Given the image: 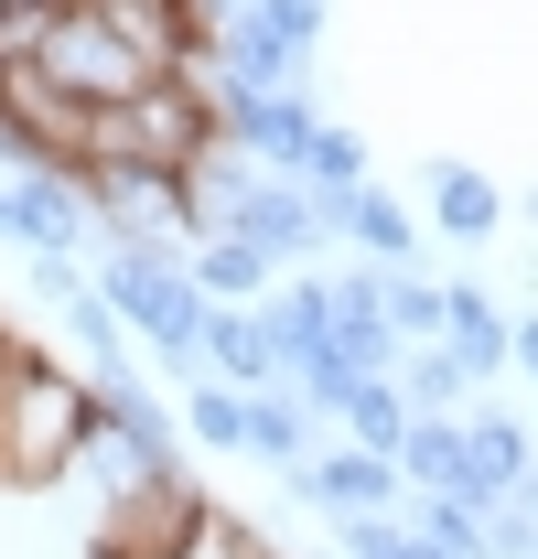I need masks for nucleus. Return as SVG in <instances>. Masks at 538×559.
<instances>
[{
	"instance_id": "nucleus-1",
	"label": "nucleus",
	"mask_w": 538,
	"mask_h": 559,
	"mask_svg": "<svg viewBox=\"0 0 538 559\" xmlns=\"http://www.w3.org/2000/svg\"><path fill=\"white\" fill-rule=\"evenodd\" d=\"M97 441V377H66L44 355H0V485H55Z\"/></svg>"
},
{
	"instance_id": "nucleus-2",
	"label": "nucleus",
	"mask_w": 538,
	"mask_h": 559,
	"mask_svg": "<svg viewBox=\"0 0 538 559\" xmlns=\"http://www.w3.org/2000/svg\"><path fill=\"white\" fill-rule=\"evenodd\" d=\"M215 549V506L195 474H119L97 506V559H204Z\"/></svg>"
},
{
	"instance_id": "nucleus-3",
	"label": "nucleus",
	"mask_w": 538,
	"mask_h": 559,
	"mask_svg": "<svg viewBox=\"0 0 538 559\" xmlns=\"http://www.w3.org/2000/svg\"><path fill=\"white\" fill-rule=\"evenodd\" d=\"M33 66L55 75L75 108H119V97H140V86H151V66H140V55L108 33V22H97V11H86V0H55V11H44Z\"/></svg>"
},
{
	"instance_id": "nucleus-4",
	"label": "nucleus",
	"mask_w": 538,
	"mask_h": 559,
	"mask_svg": "<svg viewBox=\"0 0 538 559\" xmlns=\"http://www.w3.org/2000/svg\"><path fill=\"white\" fill-rule=\"evenodd\" d=\"M0 237L33 259V248H55V259H86L97 248V215L75 194L66 162H11V183H0Z\"/></svg>"
},
{
	"instance_id": "nucleus-5",
	"label": "nucleus",
	"mask_w": 538,
	"mask_h": 559,
	"mask_svg": "<svg viewBox=\"0 0 538 559\" xmlns=\"http://www.w3.org/2000/svg\"><path fill=\"white\" fill-rule=\"evenodd\" d=\"M280 485L302 495L313 516H388V506L409 495V485H399V463H388V452H355V441H335V452H302Z\"/></svg>"
},
{
	"instance_id": "nucleus-6",
	"label": "nucleus",
	"mask_w": 538,
	"mask_h": 559,
	"mask_svg": "<svg viewBox=\"0 0 538 559\" xmlns=\"http://www.w3.org/2000/svg\"><path fill=\"white\" fill-rule=\"evenodd\" d=\"M226 226H248L269 248V270H313L324 259V226H313V194H302V173H259L248 194H237V215Z\"/></svg>"
},
{
	"instance_id": "nucleus-7",
	"label": "nucleus",
	"mask_w": 538,
	"mask_h": 559,
	"mask_svg": "<svg viewBox=\"0 0 538 559\" xmlns=\"http://www.w3.org/2000/svg\"><path fill=\"white\" fill-rule=\"evenodd\" d=\"M420 205H431V237H453V248L506 237V183H484L473 162H431L420 173Z\"/></svg>"
},
{
	"instance_id": "nucleus-8",
	"label": "nucleus",
	"mask_w": 538,
	"mask_h": 559,
	"mask_svg": "<svg viewBox=\"0 0 538 559\" xmlns=\"http://www.w3.org/2000/svg\"><path fill=\"white\" fill-rule=\"evenodd\" d=\"M442 345L464 355L473 388H495V377H506V301H495L484 280H442Z\"/></svg>"
},
{
	"instance_id": "nucleus-9",
	"label": "nucleus",
	"mask_w": 538,
	"mask_h": 559,
	"mask_svg": "<svg viewBox=\"0 0 538 559\" xmlns=\"http://www.w3.org/2000/svg\"><path fill=\"white\" fill-rule=\"evenodd\" d=\"M184 270H195V290L204 301H259L269 280V248L248 237V226H195V248H184Z\"/></svg>"
},
{
	"instance_id": "nucleus-10",
	"label": "nucleus",
	"mask_w": 538,
	"mask_h": 559,
	"mask_svg": "<svg viewBox=\"0 0 538 559\" xmlns=\"http://www.w3.org/2000/svg\"><path fill=\"white\" fill-rule=\"evenodd\" d=\"M204 377H226V388H269L280 377V355L259 334V301H204Z\"/></svg>"
},
{
	"instance_id": "nucleus-11",
	"label": "nucleus",
	"mask_w": 538,
	"mask_h": 559,
	"mask_svg": "<svg viewBox=\"0 0 538 559\" xmlns=\"http://www.w3.org/2000/svg\"><path fill=\"white\" fill-rule=\"evenodd\" d=\"M464 463H473V485H484V495H506V485H528V474H538V430L517 409L484 399V409H464Z\"/></svg>"
},
{
	"instance_id": "nucleus-12",
	"label": "nucleus",
	"mask_w": 538,
	"mask_h": 559,
	"mask_svg": "<svg viewBox=\"0 0 538 559\" xmlns=\"http://www.w3.org/2000/svg\"><path fill=\"white\" fill-rule=\"evenodd\" d=\"M344 237H355V259H377V270H420V215L399 205V194H377V173L355 183V205H344Z\"/></svg>"
},
{
	"instance_id": "nucleus-13",
	"label": "nucleus",
	"mask_w": 538,
	"mask_h": 559,
	"mask_svg": "<svg viewBox=\"0 0 538 559\" xmlns=\"http://www.w3.org/2000/svg\"><path fill=\"white\" fill-rule=\"evenodd\" d=\"M248 452H259L269 474H291V463L313 452V399H302L291 377H269V388H248Z\"/></svg>"
},
{
	"instance_id": "nucleus-14",
	"label": "nucleus",
	"mask_w": 538,
	"mask_h": 559,
	"mask_svg": "<svg viewBox=\"0 0 538 559\" xmlns=\"http://www.w3.org/2000/svg\"><path fill=\"white\" fill-rule=\"evenodd\" d=\"M55 323L75 334V355H86V377H119V366H140V355H130V323H119V312L97 301V280H75L66 301H55Z\"/></svg>"
},
{
	"instance_id": "nucleus-15",
	"label": "nucleus",
	"mask_w": 538,
	"mask_h": 559,
	"mask_svg": "<svg viewBox=\"0 0 538 559\" xmlns=\"http://www.w3.org/2000/svg\"><path fill=\"white\" fill-rule=\"evenodd\" d=\"M388 377H399V399H409V409H464V399H484V388L464 377V355L442 345V334L399 345V366H388Z\"/></svg>"
},
{
	"instance_id": "nucleus-16",
	"label": "nucleus",
	"mask_w": 538,
	"mask_h": 559,
	"mask_svg": "<svg viewBox=\"0 0 538 559\" xmlns=\"http://www.w3.org/2000/svg\"><path fill=\"white\" fill-rule=\"evenodd\" d=\"M335 419H344V441L355 452H399V430H409V399H399V377L377 366V377H355L335 399Z\"/></svg>"
},
{
	"instance_id": "nucleus-17",
	"label": "nucleus",
	"mask_w": 538,
	"mask_h": 559,
	"mask_svg": "<svg viewBox=\"0 0 538 559\" xmlns=\"http://www.w3.org/2000/svg\"><path fill=\"white\" fill-rule=\"evenodd\" d=\"M184 441L204 452H248V388H226V377H184Z\"/></svg>"
},
{
	"instance_id": "nucleus-18",
	"label": "nucleus",
	"mask_w": 538,
	"mask_h": 559,
	"mask_svg": "<svg viewBox=\"0 0 538 559\" xmlns=\"http://www.w3.org/2000/svg\"><path fill=\"white\" fill-rule=\"evenodd\" d=\"M399 506H409V527H420L442 559H495V549H484V506H473V495H431V485H409Z\"/></svg>"
},
{
	"instance_id": "nucleus-19",
	"label": "nucleus",
	"mask_w": 538,
	"mask_h": 559,
	"mask_svg": "<svg viewBox=\"0 0 538 559\" xmlns=\"http://www.w3.org/2000/svg\"><path fill=\"white\" fill-rule=\"evenodd\" d=\"M366 130H344V119H313V151H302V183H366Z\"/></svg>"
},
{
	"instance_id": "nucleus-20",
	"label": "nucleus",
	"mask_w": 538,
	"mask_h": 559,
	"mask_svg": "<svg viewBox=\"0 0 538 559\" xmlns=\"http://www.w3.org/2000/svg\"><path fill=\"white\" fill-rule=\"evenodd\" d=\"M388 334H399V345L442 334V280L431 270H388Z\"/></svg>"
},
{
	"instance_id": "nucleus-21",
	"label": "nucleus",
	"mask_w": 538,
	"mask_h": 559,
	"mask_svg": "<svg viewBox=\"0 0 538 559\" xmlns=\"http://www.w3.org/2000/svg\"><path fill=\"white\" fill-rule=\"evenodd\" d=\"M248 11H259V22L291 44V55H313V44L335 33V0H248Z\"/></svg>"
},
{
	"instance_id": "nucleus-22",
	"label": "nucleus",
	"mask_w": 538,
	"mask_h": 559,
	"mask_svg": "<svg viewBox=\"0 0 538 559\" xmlns=\"http://www.w3.org/2000/svg\"><path fill=\"white\" fill-rule=\"evenodd\" d=\"M506 366L538 388V301H528V312H506Z\"/></svg>"
},
{
	"instance_id": "nucleus-23",
	"label": "nucleus",
	"mask_w": 538,
	"mask_h": 559,
	"mask_svg": "<svg viewBox=\"0 0 538 559\" xmlns=\"http://www.w3.org/2000/svg\"><path fill=\"white\" fill-rule=\"evenodd\" d=\"M517 495H528V506H538V474H528V485H517Z\"/></svg>"
}]
</instances>
